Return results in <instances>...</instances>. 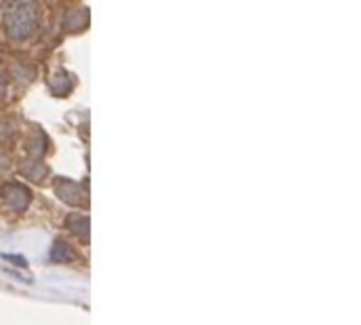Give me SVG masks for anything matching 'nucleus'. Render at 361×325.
Wrapping results in <instances>:
<instances>
[]
</instances>
